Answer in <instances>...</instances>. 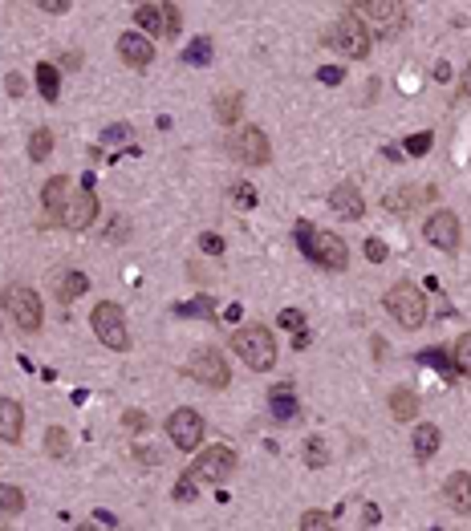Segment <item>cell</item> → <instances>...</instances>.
<instances>
[{
    "mask_svg": "<svg viewBox=\"0 0 471 531\" xmlns=\"http://www.w3.org/2000/svg\"><path fill=\"white\" fill-rule=\"evenodd\" d=\"M85 288H90L85 272H61V280H57V296H61L65 305H73V300H78Z\"/></svg>",
    "mask_w": 471,
    "mask_h": 531,
    "instance_id": "cell-24",
    "label": "cell"
},
{
    "mask_svg": "<svg viewBox=\"0 0 471 531\" xmlns=\"http://www.w3.org/2000/svg\"><path fill=\"white\" fill-rule=\"evenodd\" d=\"M134 458L146 463V467H155V463H159V451H138V446H134Z\"/></svg>",
    "mask_w": 471,
    "mask_h": 531,
    "instance_id": "cell-48",
    "label": "cell"
},
{
    "mask_svg": "<svg viewBox=\"0 0 471 531\" xmlns=\"http://www.w3.org/2000/svg\"><path fill=\"white\" fill-rule=\"evenodd\" d=\"M390 414L398 422H410L419 414V398H415L410 389H394V393H390Z\"/></svg>",
    "mask_w": 471,
    "mask_h": 531,
    "instance_id": "cell-23",
    "label": "cell"
},
{
    "mask_svg": "<svg viewBox=\"0 0 471 531\" xmlns=\"http://www.w3.org/2000/svg\"><path fill=\"white\" fill-rule=\"evenodd\" d=\"M199 248H203V252H211V256H220V252H224V236L203 231V236H199Z\"/></svg>",
    "mask_w": 471,
    "mask_h": 531,
    "instance_id": "cell-43",
    "label": "cell"
},
{
    "mask_svg": "<svg viewBox=\"0 0 471 531\" xmlns=\"http://www.w3.org/2000/svg\"><path fill=\"white\" fill-rule=\"evenodd\" d=\"M49 154H53V130H45V126L32 130V134H29V159L32 162H45Z\"/></svg>",
    "mask_w": 471,
    "mask_h": 531,
    "instance_id": "cell-27",
    "label": "cell"
},
{
    "mask_svg": "<svg viewBox=\"0 0 471 531\" xmlns=\"http://www.w3.org/2000/svg\"><path fill=\"white\" fill-rule=\"evenodd\" d=\"M292 236H297V248L309 256V252H313V236H317V227L309 224V219H301V224L292 227Z\"/></svg>",
    "mask_w": 471,
    "mask_h": 531,
    "instance_id": "cell-38",
    "label": "cell"
},
{
    "mask_svg": "<svg viewBox=\"0 0 471 531\" xmlns=\"http://www.w3.org/2000/svg\"><path fill=\"white\" fill-rule=\"evenodd\" d=\"M8 94H13V97L25 94V81H20V73H8Z\"/></svg>",
    "mask_w": 471,
    "mask_h": 531,
    "instance_id": "cell-49",
    "label": "cell"
},
{
    "mask_svg": "<svg viewBox=\"0 0 471 531\" xmlns=\"http://www.w3.org/2000/svg\"><path fill=\"white\" fill-rule=\"evenodd\" d=\"M45 451L49 458H65L69 454V430L65 426H49L45 430Z\"/></svg>",
    "mask_w": 471,
    "mask_h": 531,
    "instance_id": "cell-30",
    "label": "cell"
},
{
    "mask_svg": "<svg viewBox=\"0 0 471 531\" xmlns=\"http://www.w3.org/2000/svg\"><path fill=\"white\" fill-rule=\"evenodd\" d=\"M134 25L143 32H162V4H138L134 8Z\"/></svg>",
    "mask_w": 471,
    "mask_h": 531,
    "instance_id": "cell-26",
    "label": "cell"
},
{
    "mask_svg": "<svg viewBox=\"0 0 471 531\" xmlns=\"http://www.w3.org/2000/svg\"><path fill=\"white\" fill-rule=\"evenodd\" d=\"M191 377L195 382H203V386H211V389H224L227 386L224 357L215 353V349H199V353L191 357Z\"/></svg>",
    "mask_w": 471,
    "mask_h": 531,
    "instance_id": "cell-13",
    "label": "cell"
},
{
    "mask_svg": "<svg viewBox=\"0 0 471 531\" xmlns=\"http://www.w3.org/2000/svg\"><path fill=\"white\" fill-rule=\"evenodd\" d=\"M25 434V410L13 398H0V442H20Z\"/></svg>",
    "mask_w": 471,
    "mask_h": 531,
    "instance_id": "cell-18",
    "label": "cell"
},
{
    "mask_svg": "<svg viewBox=\"0 0 471 531\" xmlns=\"http://www.w3.org/2000/svg\"><path fill=\"white\" fill-rule=\"evenodd\" d=\"M366 260H370V264H382V260H386V243L382 240H366Z\"/></svg>",
    "mask_w": 471,
    "mask_h": 531,
    "instance_id": "cell-45",
    "label": "cell"
},
{
    "mask_svg": "<svg viewBox=\"0 0 471 531\" xmlns=\"http://www.w3.org/2000/svg\"><path fill=\"white\" fill-rule=\"evenodd\" d=\"M276 324H280V329H292V333H301V329H305V317H301L297 308H285V312L276 317Z\"/></svg>",
    "mask_w": 471,
    "mask_h": 531,
    "instance_id": "cell-40",
    "label": "cell"
},
{
    "mask_svg": "<svg viewBox=\"0 0 471 531\" xmlns=\"http://www.w3.org/2000/svg\"><path fill=\"white\" fill-rule=\"evenodd\" d=\"M175 499L179 503H191L195 499V479H191V475H183V479L175 483Z\"/></svg>",
    "mask_w": 471,
    "mask_h": 531,
    "instance_id": "cell-42",
    "label": "cell"
},
{
    "mask_svg": "<svg viewBox=\"0 0 471 531\" xmlns=\"http://www.w3.org/2000/svg\"><path fill=\"white\" fill-rule=\"evenodd\" d=\"M329 45H338L341 53L354 57V61H366V57H370V32H366V25L350 13L329 29Z\"/></svg>",
    "mask_w": 471,
    "mask_h": 531,
    "instance_id": "cell-7",
    "label": "cell"
},
{
    "mask_svg": "<svg viewBox=\"0 0 471 531\" xmlns=\"http://www.w3.org/2000/svg\"><path fill=\"white\" fill-rule=\"evenodd\" d=\"M431 531H439V527H431Z\"/></svg>",
    "mask_w": 471,
    "mask_h": 531,
    "instance_id": "cell-57",
    "label": "cell"
},
{
    "mask_svg": "<svg viewBox=\"0 0 471 531\" xmlns=\"http://www.w3.org/2000/svg\"><path fill=\"white\" fill-rule=\"evenodd\" d=\"M232 349H236V357H240L248 370H273V361H276V341L268 337V329L264 324H244V329H236L232 333Z\"/></svg>",
    "mask_w": 471,
    "mask_h": 531,
    "instance_id": "cell-1",
    "label": "cell"
},
{
    "mask_svg": "<svg viewBox=\"0 0 471 531\" xmlns=\"http://www.w3.org/2000/svg\"><path fill=\"white\" fill-rule=\"evenodd\" d=\"M175 312L179 317H208L211 321V317H215V305H211L208 296H195V300H187V305H179Z\"/></svg>",
    "mask_w": 471,
    "mask_h": 531,
    "instance_id": "cell-32",
    "label": "cell"
},
{
    "mask_svg": "<svg viewBox=\"0 0 471 531\" xmlns=\"http://www.w3.org/2000/svg\"><path fill=\"white\" fill-rule=\"evenodd\" d=\"M130 138H134V130H130L126 122H118V126H110L102 134V142H130Z\"/></svg>",
    "mask_w": 471,
    "mask_h": 531,
    "instance_id": "cell-41",
    "label": "cell"
},
{
    "mask_svg": "<svg viewBox=\"0 0 471 531\" xmlns=\"http://www.w3.org/2000/svg\"><path fill=\"white\" fill-rule=\"evenodd\" d=\"M37 90H41V97L45 102H57L61 97V73H57V65H49V61H37Z\"/></svg>",
    "mask_w": 471,
    "mask_h": 531,
    "instance_id": "cell-20",
    "label": "cell"
},
{
    "mask_svg": "<svg viewBox=\"0 0 471 531\" xmlns=\"http://www.w3.org/2000/svg\"><path fill=\"white\" fill-rule=\"evenodd\" d=\"M97 219V195H94V175H85V183H81V191H73V199H69V207L61 211V224L69 227V231H85V227Z\"/></svg>",
    "mask_w": 471,
    "mask_h": 531,
    "instance_id": "cell-9",
    "label": "cell"
},
{
    "mask_svg": "<svg viewBox=\"0 0 471 531\" xmlns=\"http://www.w3.org/2000/svg\"><path fill=\"white\" fill-rule=\"evenodd\" d=\"M232 199H236V207L240 211H252L256 207V191H252V183H236V187H232Z\"/></svg>",
    "mask_w": 471,
    "mask_h": 531,
    "instance_id": "cell-37",
    "label": "cell"
},
{
    "mask_svg": "<svg viewBox=\"0 0 471 531\" xmlns=\"http://www.w3.org/2000/svg\"><path fill=\"white\" fill-rule=\"evenodd\" d=\"M435 81H451V65H447V61L435 65Z\"/></svg>",
    "mask_w": 471,
    "mask_h": 531,
    "instance_id": "cell-52",
    "label": "cell"
},
{
    "mask_svg": "<svg viewBox=\"0 0 471 531\" xmlns=\"http://www.w3.org/2000/svg\"><path fill=\"white\" fill-rule=\"evenodd\" d=\"M118 57L126 65H134V69H146V65L155 61V45H150V37H143V32H122V37H118Z\"/></svg>",
    "mask_w": 471,
    "mask_h": 531,
    "instance_id": "cell-14",
    "label": "cell"
},
{
    "mask_svg": "<svg viewBox=\"0 0 471 531\" xmlns=\"http://www.w3.org/2000/svg\"><path fill=\"white\" fill-rule=\"evenodd\" d=\"M354 16L362 25H374L382 37H394V32L406 25V8L394 4V0H366V4H354Z\"/></svg>",
    "mask_w": 471,
    "mask_h": 531,
    "instance_id": "cell-6",
    "label": "cell"
},
{
    "mask_svg": "<svg viewBox=\"0 0 471 531\" xmlns=\"http://www.w3.org/2000/svg\"><path fill=\"white\" fill-rule=\"evenodd\" d=\"M110 236H114V243H122V240H126V219H114Z\"/></svg>",
    "mask_w": 471,
    "mask_h": 531,
    "instance_id": "cell-50",
    "label": "cell"
},
{
    "mask_svg": "<svg viewBox=\"0 0 471 531\" xmlns=\"http://www.w3.org/2000/svg\"><path fill=\"white\" fill-rule=\"evenodd\" d=\"M78 531H97V527H94V523H81V527H78Z\"/></svg>",
    "mask_w": 471,
    "mask_h": 531,
    "instance_id": "cell-56",
    "label": "cell"
},
{
    "mask_svg": "<svg viewBox=\"0 0 471 531\" xmlns=\"http://www.w3.org/2000/svg\"><path fill=\"white\" fill-rule=\"evenodd\" d=\"M227 150H232V159L244 162V166H264L268 154H273V146H268V138H264V130H256V126L236 130V138L227 142Z\"/></svg>",
    "mask_w": 471,
    "mask_h": 531,
    "instance_id": "cell-8",
    "label": "cell"
},
{
    "mask_svg": "<svg viewBox=\"0 0 471 531\" xmlns=\"http://www.w3.org/2000/svg\"><path fill=\"white\" fill-rule=\"evenodd\" d=\"M69 199H73L69 178H65V175H53V178L45 183V191H41V207H45L49 215H57V219H61V211L69 207Z\"/></svg>",
    "mask_w": 471,
    "mask_h": 531,
    "instance_id": "cell-17",
    "label": "cell"
},
{
    "mask_svg": "<svg viewBox=\"0 0 471 531\" xmlns=\"http://www.w3.org/2000/svg\"><path fill=\"white\" fill-rule=\"evenodd\" d=\"M236 470V451L232 446H203L199 458L191 463V479L199 483H227Z\"/></svg>",
    "mask_w": 471,
    "mask_h": 531,
    "instance_id": "cell-5",
    "label": "cell"
},
{
    "mask_svg": "<svg viewBox=\"0 0 471 531\" xmlns=\"http://www.w3.org/2000/svg\"><path fill=\"white\" fill-rule=\"evenodd\" d=\"M386 211H394V215H410V211H415V191H410V187L390 191L386 195Z\"/></svg>",
    "mask_w": 471,
    "mask_h": 531,
    "instance_id": "cell-31",
    "label": "cell"
},
{
    "mask_svg": "<svg viewBox=\"0 0 471 531\" xmlns=\"http://www.w3.org/2000/svg\"><path fill=\"white\" fill-rule=\"evenodd\" d=\"M240 114H244V97L240 94H220L215 97V118L224 122V126H232V122H240Z\"/></svg>",
    "mask_w": 471,
    "mask_h": 531,
    "instance_id": "cell-22",
    "label": "cell"
},
{
    "mask_svg": "<svg viewBox=\"0 0 471 531\" xmlns=\"http://www.w3.org/2000/svg\"><path fill=\"white\" fill-rule=\"evenodd\" d=\"M422 361H427V365H439V370H447V373H451V361H447V357L439 353V349H427V353H422Z\"/></svg>",
    "mask_w": 471,
    "mask_h": 531,
    "instance_id": "cell-46",
    "label": "cell"
},
{
    "mask_svg": "<svg viewBox=\"0 0 471 531\" xmlns=\"http://www.w3.org/2000/svg\"><path fill=\"white\" fill-rule=\"evenodd\" d=\"M167 434H171V442H175L179 451H195L203 442V414H195L191 405L175 410L167 418Z\"/></svg>",
    "mask_w": 471,
    "mask_h": 531,
    "instance_id": "cell-11",
    "label": "cell"
},
{
    "mask_svg": "<svg viewBox=\"0 0 471 531\" xmlns=\"http://www.w3.org/2000/svg\"><path fill=\"white\" fill-rule=\"evenodd\" d=\"M4 308H8V317H13L25 333H37L41 321H45V312H41V296L29 288V284H4Z\"/></svg>",
    "mask_w": 471,
    "mask_h": 531,
    "instance_id": "cell-3",
    "label": "cell"
},
{
    "mask_svg": "<svg viewBox=\"0 0 471 531\" xmlns=\"http://www.w3.org/2000/svg\"><path fill=\"white\" fill-rule=\"evenodd\" d=\"M386 312L403 324V329H422V321H427V300H422V292L415 288V284L398 280V284L386 292Z\"/></svg>",
    "mask_w": 471,
    "mask_h": 531,
    "instance_id": "cell-2",
    "label": "cell"
},
{
    "mask_svg": "<svg viewBox=\"0 0 471 531\" xmlns=\"http://www.w3.org/2000/svg\"><path fill=\"white\" fill-rule=\"evenodd\" d=\"M431 142H435V138H431V130H415V134L406 138V154H415V159H422V154L431 150Z\"/></svg>",
    "mask_w": 471,
    "mask_h": 531,
    "instance_id": "cell-33",
    "label": "cell"
},
{
    "mask_svg": "<svg viewBox=\"0 0 471 531\" xmlns=\"http://www.w3.org/2000/svg\"><path fill=\"white\" fill-rule=\"evenodd\" d=\"M61 65H65V69H78V65H81V57H78V53H65V57H61Z\"/></svg>",
    "mask_w": 471,
    "mask_h": 531,
    "instance_id": "cell-53",
    "label": "cell"
},
{
    "mask_svg": "<svg viewBox=\"0 0 471 531\" xmlns=\"http://www.w3.org/2000/svg\"><path fill=\"white\" fill-rule=\"evenodd\" d=\"M305 345H309V333H305V329H301V333L292 337V349H305Z\"/></svg>",
    "mask_w": 471,
    "mask_h": 531,
    "instance_id": "cell-54",
    "label": "cell"
},
{
    "mask_svg": "<svg viewBox=\"0 0 471 531\" xmlns=\"http://www.w3.org/2000/svg\"><path fill=\"white\" fill-rule=\"evenodd\" d=\"M329 207L338 211L341 219H362L366 203H362V195H357L354 183H341V187H333V191H329Z\"/></svg>",
    "mask_w": 471,
    "mask_h": 531,
    "instance_id": "cell-16",
    "label": "cell"
},
{
    "mask_svg": "<svg viewBox=\"0 0 471 531\" xmlns=\"http://www.w3.org/2000/svg\"><path fill=\"white\" fill-rule=\"evenodd\" d=\"M268 410H273V418H276V422H292L297 414H301V402L292 398V389H289V386H280L273 398H268Z\"/></svg>",
    "mask_w": 471,
    "mask_h": 531,
    "instance_id": "cell-21",
    "label": "cell"
},
{
    "mask_svg": "<svg viewBox=\"0 0 471 531\" xmlns=\"http://www.w3.org/2000/svg\"><path fill=\"white\" fill-rule=\"evenodd\" d=\"M439 442H443V438H439V426H419V430L410 434V446H415V458H419V463H431V458H435Z\"/></svg>",
    "mask_w": 471,
    "mask_h": 531,
    "instance_id": "cell-19",
    "label": "cell"
},
{
    "mask_svg": "<svg viewBox=\"0 0 471 531\" xmlns=\"http://www.w3.org/2000/svg\"><path fill=\"white\" fill-rule=\"evenodd\" d=\"M301 531H333V519L325 511H305L301 515Z\"/></svg>",
    "mask_w": 471,
    "mask_h": 531,
    "instance_id": "cell-36",
    "label": "cell"
},
{
    "mask_svg": "<svg viewBox=\"0 0 471 531\" xmlns=\"http://www.w3.org/2000/svg\"><path fill=\"white\" fill-rule=\"evenodd\" d=\"M0 511L4 515H20L25 511V491L13 483H0Z\"/></svg>",
    "mask_w": 471,
    "mask_h": 531,
    "instance_id": "cell-29",
    "label": "cell"
},
{
    "mask_svg": "<svg viewBox=\"0 0 471 531\" xmlns=\"http://www.w3.org/2000/svg\"><path fill=\"white\" fill-rule=\"evenodd\" d=\"M451 370L463 373V377H471V333H463V337L455 341V349H451Z\"/></svg>",
    "mask_w": 471,
    "mask_h": 531,
    "instance_id": "cell-28",
    "label": "cell"
},
{
    "mask_svg": "<svg viewBox=\"0 0 471 531\" xmlns=\"http://www.w3.org/2000/svg\"><path fill=\"white\" fill-rule=\"evenodd\" d=\"M443 499L451 503V511H459V515H471V475H467V470H455V475H447V483H443Z\"/></svg>",
    "mask_w": 471,
    "mask_h": 531,
    "instance_id": "cell-15",
    "label": "cell"
},
{
    "mask_svg": "<svg viewBox=\"0 0 471 531\" xmlns=\"http://www.w3.org/2000/svg\"><path fill=\"white\" fill-rule=\"evenodd\" d=\"M122 426H126V430H134V434H143L146 426H150V418H146L143 410H126V414H122Z\"/></svg>",
    "mask_w": 471,
    "mask_h": 531,
    "instance_id": "cell-39",
    "label": "cell"
},
{
    "mask_svg": "<svg viewBox=\"0 0 471 531\" xmlns=\"http://www.w3.org/2000/svg\"><path fill=\"white\" fill-rule=\"evenodd\" d=\"M90 324H94V337L102 341V345H110V349H130V329L126 321H122V308L110 305V300H102V305L94 308V317H90Z\"/></svg>",
    "mask_w": 471,
    "mask_h": 531,
    "instance_id": "cell-4",
    "label": "cell"
},
{
    "mask_svg": "<svg viewBox=\"0 0 471 531\" xmlns=\"http://www.w3.org/2000/svg\"><path fill=\"white\" fill-rule=\"evenodd\" d=\"M463 94H471V65H467V73H463Z\"/></svg>",
    "mask_w": 471,
    "mask_h": 531,
    "instance_id": "cell-55",
    "label": "cell"
},
{
    "mask_svg": "<svg viewBox=\"0 0 471 531\" xmlns=\"http://www.w3.org/2000/svg\"><path fill=\"white\" fill-rule=\"evenodd\" d=\"M179 29H183V16H179V8H175V4H162V37H171V41H175Z\"/></svg>",
    "mask_w": 471,
    "mask_h": 531,
    "instance_id": "cell-35",
    "label": "cell"
},
{
    "mask_svg": "<svg viewBox=\"0 0 471 531\" xmlns=\"http://www.w3.org/2000/svg\"><path fill=\"white\" fill-rule=\"evenodd\" d=\"M422 236L431 240V248L455 256V252H459V240H463V227L455 219V211H435V215L427 219V227H422Z\"/></svg>",
    "mask_w": 471,
    "mask_h": 531,
    "instance_id": "cell-10",
    "label": "cell"
},
{
    "mask_svg": "<svg viewBox=\"0 0 471 531\" xmlns=\"http://www.w3.org/2000/svg\"><path fill=\"white\" fill-rule=\"evenodd\" d=\"M41 13H69V0H41Z\"/></svg>",
    "mask_w": 471,
    "mask_h": 531,
    "instance_id": "cell-47",
    "label": "cell"
},
{
    "mask_svg": "<svg viewBox=\"0 0 471 531\" xmlns=\"http://www.w3.org/2000/svg\"><path fill=\"white\" fill-rule=\"evenodd\" d=\"M183 61H187V65H208V61H211V41H203V37H199L195 45H187Z\"/></svg>",
    "mask_w": 471,
    "mask_h": 531,
    "instance_id": "cell-34",
    "label": "cell"
},
{
    "mask_svg": "<svg viewBox=\"0 0 471 531\" xmlns=\"http://www.w3.org/2000/svg\"><path fill=\"white\" fill-rule=\"evenodd\" d=\"M341 78H345V73H341L338 65H321V69H317V81H325V85H341Z\"/></svg>",
    "mask_w": 471,
    "mask_h": 531,
    "instance_id": "cell-44",
    "label": "cell"
},
{
    "mask_svg": "<svg viewBox=\"0 0 471 531\" xmlns=\"http://www.w3.org/2000/svg\"><path fill=\"white\" fill-rule=\"evenodd\" d=\"M301 454H305V467H313V470L329 467V446H325L321 434H309L305 446H301Z\"/></svg>",
    "mask_w": 471,
    "mask_h": 531,
    "instance_id": "cell-25",
    "label": "cell"
},
{
    "mask_svg": "<svg viewBox=\"0 0 471 531\" xmlns=\"http://www.w3.org/2000/svg\"><path fill=\"white\" fill-rule=\"evenodd\" d=\"M362 519H366V523H378V519H382V511H378V507H374V503H366V511H362Z\"/></svg>",
    "mask_w": 471,
    "mask_h": 531,
    "instance_id": "cell-51",
    "label": "cell"
},
{
    "mask_svg": "<svg viewBox=\"0 0 471 531\" xmlns=\"http://www.w3.org/2000/svg\"><path fill=\"white\" fill-rule=\"evenodd\" d=\"M0 531H4V527H0Z\"/></svg>",
    "mask_w": 471,
    "mask_h": 531,
    "instance_id": "cell-58",
    "label": "cell"
},
{
    "mask_svg": "<svg viewBox=\"0 0 471 531\" xmlns=\"http://www.w3.org/2000/svg\"><path fill=\"white\" fill-rule=\"evenodd\" d=\"M309 260H313L317 268H325V272H345V264H350V248H345V240H338V236L317 231V236H313V252H309Z\"/></svg>",
    "mask_w": 471,
    "mask_h": 531,
    "instance_id": "cell-12",
    "label": "cell"
}]
</instances>
